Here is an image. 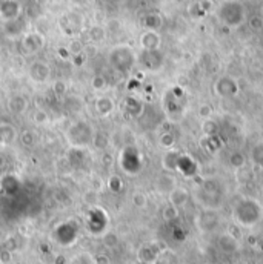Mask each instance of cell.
I'll list each match as a JSON object with an SVG mask.
<instances>
[{"instance_id":"4fadbf2b","label":"cell","mask_w":263,"mask_h":264,"mask_svg":"<svg viewBox=\"0 0 263 264\" xmlns=\"http://www.w3.org/2000/svg\"><path fill=\"white\" fill-rule=\"evenodd\" d=\"M160 142H162V146H171V144L174 143V139H173V137H171V135H168V140H166V137L163 135V137H162V140H160Z\"/></svg>"},{"instance_id":"30bf717a","label":"cell","mask_w":263,"mask_h":264,"mask_svg":"<svg viewBox=\"0 0 263 264\" xmlns=\"http://www.w3.org/2000/svg\"><path fill=\"white\" fill-rule=\"evenodd\" d=\"M93 86H94L96 89H102V88L105 86V78L102 77V75L94 77V80H93Z\"/></svg>"},{"instance_id":"52a82bcc","label":"cell","mask_w":263,"mask_h":264,"mask_svg":"<svg viewBox=\"0 0 263 264\" xmlns=\"http://www.w3.org/2000/svg\"><path fill=\"white\" fill-rule=\"evenodd\" d=\"M219 244L225 252H234L237 249V241L231 235H223L219 240Z\"/></svg>"},{"instance_id":"8992f818","label":"cell","mask_w":263,"mask_h":264,"mask_svg":"<svg viewBox=\"0 0 263 264\" xmlns=\"http://www.w3.org/2000/svg\"><path fill=\"white\" fill-rule=\"evenodd\" d=\"M171 203H173L174 208H177V206H182L185 204V201L188 200V192L185 189H176L171 192Z\"/></svg>"},{"instance_id":"3957f363","label":"cell","mask_w":263,"mask_h":264,"mask_svg":"<svg viewBox=\"0 0 263 264\" xmlns=\"http://www.w3.org/2000/svg\"><path fill=\"white\" fill-rule=\"evenodd\" d=\"M42 45H43L42 37L36 36V34H31V36H26V37L24 39V42H22V47L25 48V54H32V52H36L37 49L42 48Z\"/></svg>"},{"instance_id":"9c48e42d","label":"cell","mask_w":263,"mask_h":264,"mask_svg":"<svg viewBox=\"0 0 263 264\" xmlns=\"http://www.w3.org/2000/svg\"><path fill=\"white\" fill-rule=\"evenodd\" d=\"M5 6H8V11H0L2 13V16L5 17V19H16V16L19 14V5L16 3V2H6L5 0Z\"/></svg>"},{"instance_id":"7c38bea8","label":"cell","mask_w":263,"mask_h":264,"mask_svg":"<svg viewBox=\"0 0 263 264\" xmlns=\"http://www.w3.org/2000/svg\"><path fill=\"white\" fill-rule=\"evenodd\" d=\"M134 203H135V206L142 208V206L145 204V197H143L142 193H135V195H134Z\"/></svg>"},{"instance_id":"7a4b0ae2","label":"cell","mask_w":263,"mask_h":264,"mask_svg":"<svg viewBox=\"0 0 263 264\" xmlns=\"http://www.w3.org/2000/svg\"><path fill=\"white\" fill-rule=\"evenodd\" d=\"M29 74H31L32 80H36V82H39V83H43L48 80L51 70H50V66L45 65L43 62H36V63H32Z\"/></svg>"},{"instance_id":"6da1fadb","label":"cell","mask_w":263,"mask_h":264,"mask_svg":"<svg viewBox=\"0 0 263 264\" xmlns=\"http://www.w3.org/2000/svg\"><path fill=\"white\" fill-rule=\"evenodd\" d=\"M262 206L256 200L245 198L234 208L236 221L243 227H253L262 220Z\"/></svg>"},{"instance_id":"8fae6325","label":"cell","mask_w":263,"mask_h":264,"mask_svg":"<svg viewBox=\"0 0 263 264\" xmlns=\"http://www.w3.org/2000/svg\"><path fill=\"white\" fill-rule=\"evenodd\" d=\"M34 119H36L37 123H43V121H47V120H48V116H47V114H45V112L39 111V112H36V116H34Z\"/></svg>"},{"instance_id":"ba28073f","label":"cell","mask_w":263,"mask_h":264,"mask_svg":"<svg viewBox=\"0 0 263 264\" xmlns=\"http://www.w3.org/2000/svg\"><path fill=\"white\" fill-rule=\"evenodd\" d=\"M142 45L146 49H156L158 45V37L156 36V32H146L142 37Z\"/></svg>"},{"instance_id":"5b68a950","label":"cell","mask_w":263,"mask_h":264,"mask_svg":"<svg viewBox=\"0 0 263 264\" xmlns=\"http://www.w3.org/2000/svg\"><path fill=\"white\" fill-rule=\"evenodd\" d=\"M16 139V129L9 124H2L0 126V142L8 144Z\"/></svg>"},{"instance_id":"277c9868","label":"cell","mask_w":263,"mask_h":264,"mask_svg":"<svg viewBox=\"0 0 263 264\" xmlns=\"http://www.w3.org/2000/svg\"><path fill=\"white\" fill-rule=\"evenodd\" d=\"M96 109H97V112L100 114V116H108V114L112 112V109H114V103L109 98L102 97V98H99L96 101Z\"/></svg>"},{"instance_id":"9a60e30c","label":"cell","mask_w":263,"mask_h":264,"mask_svg":"<svg viewBox=\"0 0 263 264\" xmlns=\"http://www.w3.org/2000/svg\"><path fill=\"white\" fill-rule=\"evenodd\" d=\"M3 2H5V0H0V5H2V3H3Z\"/></svg>"},{"instance_id":"5bb4252c","label":"cell","mask_w":263,"mask_h":264,"mask_svg":"<svg viewBox=\"0 0 263 264\" xmlns=\"http://www.w3.org/2000/svg\"><path fill=\"white\" fill-rule=\"evenodd\" d=\"M55 93L57 94H63L65 93V85L62 82H57L55 83Z\"/></svg>"}]
</instances>
